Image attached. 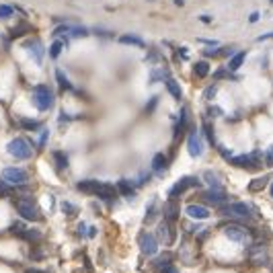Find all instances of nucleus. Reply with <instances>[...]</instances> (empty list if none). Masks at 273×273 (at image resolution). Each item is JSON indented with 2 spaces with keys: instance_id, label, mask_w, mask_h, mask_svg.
Segmentation results:
<instances>
[{
  "instance_id": "nucleus-3",
  "label": "nucleus",
  "mask_w": 273,
  "mask_h": 273,
  "mask_svg": "<svg viewBox=\"0 0 273 273\" xmlns=\"http://www.w3.org/2000/svg\"><path fill=\"white\" fill-rule=\"evenodd\" d=\"M15 208H16V212H19V216L23 220H27V222H37L39 220V210H37V206H35V201H33V199H27V197L16 199Z\"/></svg>"
},
{
  "instance_id": "nucleus-53",
  "label": "nucleus",
  "mask_w": 273,
  "mask_h": 273,
  "mask_svg": "<svg viewBox=\"0 0 273 273\" xmlns=\"http://www.w3.org/2000/svg\"><path fill=\"white\" fill-rule=\"evenodd\" d=\"M25 273H46V271H39V269H27Z\"/></svg>"
},
{
  "instance_id": "nucleus-48",
  "label": "nucleus",
  "mask_w": 273,
  "mask_h": 273,
  "mask_svg": "<svg viewBox=\"0 0 273 273\" xmlns=\"http://www.w3.org/2000/svg\"><path fill=\"white\" fill-rule=\"evenodd\" d=\"M150 181V173H144V175H140V185H146Z\"/></svg>"
},
{
  "instance_id": "nucleus-50",
  "label": "nucleus",
  "mask_w": 273,
  "mask_h": 273,
  "mask_svg": "<svg viewBox=\"0 0 273 273\" xmlns=\"http://www.w3.org/2000/svg\"><path fill=\"white\" fill-rule=\"evenodd\" d=\"M259 19H261V15H259V13H253V15L249 16V21H251V23H257Z\"/></svg>"
},
{
  "instance_id": "nucleus-51",
  "label": "nucleus",
  "mask_w": 273,
  "mask_h": 273,
  "mask_svg": "<svg viewBox=\"0 0 273 273\" xmlns=\"http://www.w3.org/2000/svg\"><path fill=\"white\" fill-rule=\"evenodd\" d=\"M265 39H273V33H265V35L257 37V41H265Z\"/></svg>"
},
{
  "instance_id": "nucleus-52",
  "label": "nucleus",
  "mask_w": 273,
  "mask_h": 273,
  "mask_svg": "<svg viewBox=\"0 0 273 273\" xmlns=\"http://www.w3.org/2000/svg\"><path fill=\"white\" fill-rule=\"evenodd\" d=\"M210 111H212V115H214V117H216V115H220V107H212Z\"/></svg>"
},
{
  "instance_id": "nucleus-24",
  "label": "nucleus",
  "mask_w": 273,
  "mask_h": 273,
  "mask_svg": "<svg viewBox=\"0 0 273 273\" xmlns=\"http://www.w3.org/2000/svg\"><path fill=\"white\" fill-rule=\"evenodd\" d=\"M54 160H56V167H58V170H64V168H68V154H66V152H62V150H56V152H54Z\"/></svg>"
},
{
  "instance_id": "nucleus-29",
  "label": "nucleus",
  "mask_w": 273,
  "mask_h": 273,
  "mask_svg": "<svg viewBox=\"0 0 273 273\" xmlns=\"http://www.w3.org/2000/svg\"><path fill=\"white\" fill-rule=\"evenodd\" d=\"M64 46H66V41H62V39H56L54 44H52V47H49V56H52L54 60H58V58H60V54H62Z\"/></svg>"
},
{
  "instance_id": "nucleus-19",
  "label": "nucleus",
  "mask_w": 273,
  "mask_h": 273,
  "mask_svg": "<svg viewBox=\"0 0 273 273\" xmlns=\"http://www.w3.org/2000/svg\"><path fill=\"white\" fill-rule=\"evenodd\" d=\"M165 82H167V91L170 92V97H173L175 101H181L183 91H181V87H179V82L175 78H167Z\"/></svg>"
},
{
  "instance_id": "nucleus-10",
  "label": "nucleus",
  "mask_w": 273,
  "mask_h": 273,
  "mask_svg": "<svg viewBox=\"0 0 273 273\" xmlns=\"http://www.w3.org/2000/svg\"><path fill=\"white\" fill-rule=\"evenodd\" d=\"M203 199H206L210 206H224L228 201V193L224 189H208L203 193Z\"/></svg>"
},
{
  "instance_id": "nucleus-26",
  "label": "nucleus",
  "mask_w": 273,
  "mask_h": 273,
  "mask_svg": "<svg viewBox=\"0 0 273 273\" xmlns=\"http://www.w3.org/2000/svg\"><path fill=\"white\" fill-rule=\"evenodd\" d=\"M119 44H127V46H136V47H144V41L136 35H121L119 37Z\"/></svg>"
},
{
  "instance_id": "nucleus-5",
  "label": "nucleus",
  "mask_w": 273,
  "mask_h": 273,
  "mask_svg": "<svg viewBox=\"0 0 273 273\" xmlns=\"http://www.w3.org/2000/svg\"><path fill=\"white\" fill-rule=\"evenodd\" d=\"M261 158H263V154L259 150H255V152H251V154L232 156L230 163H232L234 167H243V168H257V167H261Z\"/></svg>"
},
{
  "instance_id": "nucleus-35",
  "label": "nucleus",
  "mask_w": 273,
  "mask_h": 273,
  "mask_svg": "<svg viewBox=\"0 0 273 273\" xmlns=\"http://www.w3.org/2000/svg\"><path fill=\"white\" fill-rule=\"evenodd\" d=\"M25 230H27V226H25V222H13L11 224V232L16 234V236H21Z\"/></svg>"
},
{
  "instance_id": "nucleus-40",
  "label": "nucleus",
  "mask_w": 273,
  "mask_h": 273,
  "mask_svg": "<svg viewBox=\"0 0 273 273\" xmlns=\"http://www.w3.org/2000/svg\"><path fill=\"white\" fill-rule=\"evenodd\" d=\"M6 195H11V185L4 179H0V197H6Z\"/></svg>"
},
{
  "instance_id": "nucleus-44",
  "label": "nucleus",
  "mask_w": 273,
  "mask_h": 273,
  "mask_svg": "<svg viewBox=\"0 0 273 273\" xmlns=\"http://www.w3.org/2000/svg\"><path fill=\"white\" fill-rule=\"evenodd\" d=\"M29 257H31L33 261H41V259H44V253H41L39 249H33V251L29 253Z\"/></svg>"
},
{
  "instance_id": "nucleus-27",
  "label": "nucleus",
  "mask_w": 273,
  "mask_h": 273,
  "mask_svg": "<svg viewBox=\"0 0 273 273\" xmlns=\"http://www.w3.org/2000/svg\"><path fill=\"white\" fill-rule=\"evenodd\" d=\"M167 167H168V160H167L165 154H156L154 160H152V168H154L156 173H158V170H165Z\"/></svg>"
},
{
  "instance_id": "nucleus-16",
  "label": "nucleus",
  "mask_w": 273,
  "mask_h": 273,
  "mask_svg": "<svg viewBox=\"0 0 273 273\" xmlns=\"http://www.w3.org/2000/svg\"><path fill=\"white\" fill-rule=\"evenodd\" d=\"M185 212H187V216L195 218V220H206V218H210V210L203 208V206H197V203H189Z\"/></svg>"
},
{
  "instance_id": "nucleus-9",
  "label": "nucleus",
  "mask_w": 273,
  "mask_h": 273,
  "mask_svg": "<svg viewBox=\"0 0 273 273\" xmlns=\"http://www.w3.org/2000/svg\"><path fill=\"white\" fill-rule=\"evenodd\" d=\"M138 241H140V251L146 255V257H152V255H156V251H158L156 236H152V234H148V232H142Z\"/></svg>"
},
{
  "instance_id": "nucleus-2",
  "label": "nucleus",
  "mask_w": 273,
  "mask_h": 273,
  "mask_svg": "<svg viewBox=\"0 0 273 273\" xmlns=\"http://www.w3.org/2000/svg\"><path fill=\"white\" fill-rule=\"evenodd\" d=\"M222 214L226 218H234V220H251V210L246 203L243 201H234V203H226V206H222Z\"/></svg>"
},
{
  "instance_id": "nucleus-46",
  "label": "nucleus",
  "mask_w": 273,
  "mask_h": 273,
  "mask_svg": "<svg viewBox=\"0 0 273 273\" xmlns=\"http://www.w3.org/2000/svg\"><path fill=\"white\" fill-rule=\"evenodd\" d=\"M216 91H218L216 84H214V87H210V89H206V99H208V101L214 99V97H216Z\"/></svg>"
},
{
  "instance_id": "nucleus-47",
  "label": "nucleus",
  "mask_w": 273,
  "mask_h": 273,
  "mask_svg": "<svg viewBox=\"0 0 273 273\" xmlns=\"http://www.w3.org/2000/svg\"><path fill=\"white\" fill-rule=\"evenodd\" d=\"M47 138H49V132L44 130V134H41V138H39V144H37V146H39V148H44V146H46V142H47Z\"/></svg>"
},
{
  "instance_id": "nucleus-25",
  "label": "nucleus",
  "mask_w": 273,
  "mask_h": 273,
  "mask_svg": "<svg viewBox=\"0 0 273 273\" xmlns=\"http://www.w3.org/2000/svg\"><path fill=\"white\" fill-rule=\"evenodd\" d=\"M56 78H58V84H60V89H62V91H72L74 92L70 80H68V76L62 70H56Z\"/></svg>"
},
{
  "instance_id": "nucleus-23",
  "label": "nucleus",
  "mask_w": 273,
  "mask_h": 273,
  "mask_svg": "<svg viewBox=\"0 0 273 273\" xmlns=\"http://www.w3.org/2000/svg\"><path fill=\"white\" fill-rule=\"evenodd\" d=\"M269 183V175L265 177H257V179H253V181L249 183V191H261L263 187H265Z\"/></svg>"
},
{
  "instance_id": "nucleus-55",
  "label": "nucleus",
  "mask_w": 273,
  "mask_h": 273,
  "mask_svg": "<svg viewBox=\"0 0 273 273\" xmlns=\"http://www.w3.org/2000/svg\"><path fill=\"white\" fill-rule=\"evenodd\" d=\"M269 2H273V0H269Z\"/></svg>"
},
{
  "instance_id": "nucleus-37",
  "label": "nucleus",
  "mask_w": 273,
  "mask_h": 273,
  "mask_svg": "<svg viewBox=\"0 0 273 273\" xmlns=\"http://www.w3.org/2000/svg\"><path fill=\"white\" fill-rule=\"evenodd\" d=\"M203 127H206V136L210 140V146H216V134H214V127H212L210 123H203Z\"/></svg>"
},
{
  "instance_id": "nucleus-12",
  "label": "nucleus",
  "mask_w": 273,
  "mask_h": 273,
  "mask_svg": "<svg viewBox=\"0 0 273 273\" xmlns=\"http://www.w3.org/2000/svg\"><path fill=\"white\" fill-rule=\"evenodd\" d=\"M187 150H189V154L195 156V158L201 156V152H203L201 140H199V136H197V132H195V130H191L189 136H187Z\"/></svg>"
},
{
  "instance_id": "nucleus-4",
  "label": "nucleus",
  "mask_w": 273,
  "mask_h": 273,
  "mask_svg": "<svg viewBox=\"0 0 273 273\" xmlns=\"http://www.w3.org/2000/svg\"><path fill=\"white\" fill-rule=\"evenodd\" d=\"M8 152L15 156V158H31L33 154V148H31V142L29 140H25V138H15L11 140V144H8Z\"/></svg>"
},
{
  "instance_id": "nucleus-31",
  "label": "nucleus",
  "mask_w": 273,
  "mask_h": 273,
  "mask_svg": "<svg viewBox=\"0 0 273 273\" xmlns=\"http://www.w3.org/2000/svg\"><path fill=\"white\" fill-rule=\"evenodd\" d=\"M21 125L25 127V130H31V132H35V130H39V127H41V123L37 121V119H27V117L21 119Z\"/></svg>"
},
{
  "instance_id": "nucleus-42",
  "label": "nucleus",
  "mask_w": 273,
  "mask_h": 273,
  "mask_svg": "<svg viewBox=\"0 0 273 273\" xmlns=\"http://www.w3.org/2000/svg\"><path fill=\"white\" fill-rule=\"evenodd\" d=\"M158 271H160V273H179V269L173 265V263H168V265H163Z\"/></svg>"
},
{
  "instance_id": "nucleus-38",
  "label": "nucleus",
  "mask_w": 273,
  "mask_h": 273,
  "mask_svg": "<svg viewBox=\"0 0 273 273\" xmlns=\"http://www.w3.org/2000/svg\"><path fill=\"white\" fill-rule=\"evenodd\" d=\"M156 105H158V97H152L148 103H146V107H144V111L150 115V113H154V109H156Z\"/></svg>"
},
{
  "instance_id": "nucleus-20",
  "label": "nucleus",
  "mask_w": 273,
  "mask_h": 273,
  "mask_svg": "<svg viewBox=\"0 0 273 273\" xmlns=\"http://www.w3.org/2000/svg\"><path fill=\"white\" fill-rule=\"evenodd\" d=\"M117 193L119 195H123V197H130V199H134V187H132V183H127L125 179H121V181H117Z\"/></svg>"
},
{
  "instance_id": "nucleus-18",
  "label": "nucleus",
  "mask_w": 273,
  "mask_h": 273,
  "mask_svg": "<svg viewBox=\"0 0 273 273\" xmlns=\"http://www.w3.org/2000/svg\"><path fill=\"white\" fill-rule=\"evenodd\" d=\"M158 238H160V243H165V244H170L173 243V226L170 224H160L158 226Z\"/></svg>"
},
{
  "instance_id": "nucleus-15",
  "label": "nucleus",
  "mask_w": 273,
  "mask_h": 273,
  "mask_svg": "<svg viewBox=\"0 0 273 273\" xmlns=\"http://www.w3.org/2000/svg\"><path fill=\"white\" fill-rule=\"evenodd\" d=\"M27 52L35 58V62L41 64V60H44V47H41V44L37 39H31V41H25V46H23Z\"/></svg>"
},
{
  "instance_id": "nucleus-39",
  "label": "nucleus",
  "mask_w": 273,
  "mask_h": 273,
  "mask_svg": "<svg viewBox=\"0 0 273 273\" xmlns=\"http://www.w3.org/2000/svg\"><path fill=\"white\" fill-rule=\"evenodd\" d=\"M70 33L74 37H87L89 35V29H84V27H70Z\"/></svg>"
},
{
  "instance_id": "nucleus-21",
  "label": "nucleus",
  "mask_w": 273,
  "mask_h": 273,
  "mask_svg": "<svg viewBox=\"0 0 273 273\" xmlns=\"http://www.w3.org/2000/svg\"><path fill=\"white\" fill-rule=\"evenodd\" d=\"M193 72H195V76H197V78H206V76L210 74V62H195L193 64Z\"/></svg>"
},
{
  "instance_id": "nucleus-28",
  "label": "nucleus",
  "mask_w": 273,
  "mask_h": 273,
  "mask_svg": "<svg viewBox=\"0 0 273 273\" xmlns=\"http://www.w3.org/2000/svg\"><path fill=\"white\" fill-rule=\"evenodd\" d=\"M19 238H23V241H29V243H37V241H41V232H39V230H29L27 228Z\"/></svg>"
},
{
  "instance_id": "nucleus-6",
  "label": "nucleus",
  "mask_w": 273,
  "mask_h": 273,
  "mask_svg": "<svg viewBox=\"0 0 273 273\" xmlns=\"http://www.w3.org/2000/svg\"><path fill=\"white\" fill-rule=\"evenodd\" d=\"M199 185V179L197 177H183L179 179V181L168 189V197H179V195H183L185 191H189L191 187H197Z\"/></svg>"
},
{
  "instance_id": "nucleus-49",
  "label": "nucleus",
  "mask_w": 273,
  "mask_h": 273,
  "mask_svg": "<svg viewBox=\"0 0 273 273\" xmlns=\"http://www.w3.org/2000/svg\"><path fill=\"white\" fill-rule=\"evenodd\" d=\"M216 78H222V76H228V72H226V68H220V70H216Z\"/></svg>"
},
{
  "instance_id": "nucleus-45",
  "label": "nucleus",
  "mask_w": 273,
  "mask_h": 273,
  "mask_svg": "<svg viewBox=\"0 0 273 273\" xmlns=\"http://www.w3.org/2000/svg\"><path fill=\"white\" fill-rule=\"evenodd\" d=\"M265 165H267V167H273V146L265 152Z\"/></svg>"
},
{
  "instance_id": "nucleus-13",
  "label": "nucleus",
  "mask_w": 273,
  "mask_h": 273,
  "mask_svg": "<svg viewBox=\"0 0 273 273\" xmlns=\"http://www.w3.org/2000/svg\"><path fill=\"white\" fill-rule=\"evenodd\" d=\"M269 259V255H267V249H265V244H255L251 246V261H253V265H265Z\"/></svg>"
},
{
  "instance_id": "nucleus-30",
  "label": "nucleus",
  "mask_w": 273,
  "mask_h": 273,
  "mask_svg": "<svg viewBox=\"0 0 273 273\" xmlns=\"http://www.w3.org/2000/svg\"><path fill=\"white\" fill-rule=\"evenodd\" d=\"M154 216H156V201L152 199L148 203V210H146V216H144V222H146V224H152V222H154Z\"/></svg>"
},
{
  "instance_id": "nucleus-32",
  "label": "nucleus",
  "mask_w": 273,
  "mask_h": 273,
  "mask_svg": "<svg viewBox=\"0 0 273 273\" xmlns=\"http://www.w3.org/2000/svg\"><path fill=\"white\" fill-rule=\"evenodd\" d=\"M31 27H29V25L27 23H21V25H16V27L11 31V37L13 39H16V37H21V35H25V33H27Z\"/></svg>"
},
{
  "instance_id": "nucleus-7",
  "label": "nucleus",
  "mask_w": 273,
  "mask_h": 273,
  "mask_svg": "<svg viewBox=\"0 0 273 273\" xmlns=\"http://www.w3.org/2000/svg\"><path fill=\"white\" fill-rule=\"evenodd\" d=\"M2 179L6 183H13V185H23V183H27V170H23L19 167H6L2 170Z\"/></svg>"
},
{
  "instance_id": "nucleus-8",
  "label": "nucleus",
  "mask_w": 273,
  "mask_h": 273,
  "mask_svg": "<svg viewBox=\"0 0 273 273\" xmlns=\"http://www.w3.org/2000/svg\"><path fill=\"white\" fill-rule=\"evenodd\" d=\"M224 232L230 241H234V243H244V244L251 243V232L246 228L238 226V224H230L228 228H224Z\"/></svg>"
},
{
  "instance_id": "nucleus-11",
  "label": "nucleus",
  "mask_w": 273,
  "mask_h": 273,
  "mask_svg": "<svg viewBox=\"0 0 273 273\" xmlns=\"http://www.w3.org/2000/svg\"><path fill=\"white\" fill-rule=\"evenodd\" d=\"M163 218H165V222H167V224H170V226H173L175 222L179 220V203H177L173 197H170V199L165 203Z\"/></svg>"
},
{
  "instance_id": "nucleus-41",
  "label": "nucleus",
  "mask_w": 273,
  "mask_h": 273,
  "mask_svg": "<svg viewBox=\"0 0 273 273\" xmlns=\"http://www.w3.org/2000/svg\"><path fill=\"white\" fill-rule=\"evenodd\" d=\"M206 181L210 185V189H222L220 181H218V179H214V175H206Z\"/></svg>"
},
{
  "instance_id": "nucleus-33",
  "label": "nucleus",
  "mask_w": 273,
  "mask_h": 273,
  "mask_svg": "<svg viewBox=\"0 0 273 273\" xmlns=\"http://www.w3.org/2000/svg\"><path fill=\"white\" fill-rule=\"evenodd\" d=\"M170 78L167 70H152L150 72V82H158V80H167Z\"/></svg>"
},
{
  "instance_id": "nucleus-54",
  "label": "nucleus",
  "mask_w": 273,
  "mask_h": 273,
  "mask_svg": "<svg viewBox=\"0 0 273 273\" xmlns=\"http://www.w3.org/2000/svg\"><path fill=\"white\" fill-rule=\"evenodd\" d=\"M271 195H273V187H271Z\"/></svg>"
},
{
  "instance_id": "nucleus-22",
  "label": "nucleus",
  "mask_w": 273,
  "mask_h": 273,
  "mask_svg": "<svg viewBox=\"0 0 273 273\" xmlns=\"http://www.w3.org/2000/svg\"><path fill=\"white\" fill-rule=\"evenodd\" d=\"M244 58H246V52H238V54H234L232 56V60L228 62V70H238V68L243 66V62H244Z\"/></svg>"
},
{
  "instance_id": "nucleus-36",
  "label": "nucleus",
  "mask_w": 273,
  "mask_h": 273,
  "mask_svg": "<svg viewBox=\"0 0 273 273\" xmlns=\"http://www.w3.org/2000/svg\"><path fill=\"white\" fill-rule=\"evenodd\" d=\"M15 8L11 4H0V19H8V16H13Z\"/></svg>"
},
{
  "instance_id": "nucleus-1",
  "label": "nucleus",
  "mask_w": 273,
  "mask_h": 273,
  "mask_svg": "<svg viewBox=\"0 0 273 273\" xmlns=\"http://www.w3.org/2000/svg\"><path fill=\"white\" fill-rule=\"evenodd\" d=\"M33 103L39 111H47L54 107V92L46 84H37L35 89H33Z\"/></svg>"
},
{
  "instance_id": "nucleus-34",
  "label": "nucleus",
  "mask_w": 273,
  "mask_h": 273,
  "mask_svg": "<svg viewBox=\"0 0 273 273\" xmlns=\"http://www.w3.org/2000/svg\"><path fill=\"white\" fill-rule=\"evenodd\" d=\"M168 263H173V255H170V253H165V255H160V257L154 261V267L160 269L163 265H168Z\"/></svg>"
},
{
  "instance_id": "nucleus-17",
  "label": "nucleus",
  "mask_w": 273,
  "mask_h": 273,
  "mask_svg": "<svg viewBox=\"0 0 273 273\" xmlns=\"http://www.w3.org/2000/svg\"><path fill=\"white\" fill-rule=\"evenodd\" d=\"M99 181H95V179H87V181H80L76 183V189H78L80 193H87V195H95V189H97Z\"/></svg>"
},
{
  "instance_id": "nucleus-43",
  "label": "nucleus",
  "mask_w": 273,
  "mask_h": 273,
  "mask_svg": "<svg viewBox=\"0 0 273 273\" xmlns=\"http://www.w3.org/2000/svg\"><path fill=\"white\" fill-rule=\"evenodd\" d=\"M62 210H64V214H68V216H72L76 208L72 206V203H68V201H62Z\"/></svg>"
},
{
  "instance_id": "nucleus-14",
  "label": "nucleus",
  "mask_w": 273,
  "mask_h": 273,
  "mask_svg": "<svg viewBox=\"0 0 273 273\" xmlns=\"http://www.w3.org/2000/svg\"><path fill=\"white\" fill-rule=\"evenodd\" d=\"M95 195L101 199H105V201H111V199H115V195H117V187L115 185H111V183H101L97 185V189H95Z\"/></svg>"
}]
</instances>
